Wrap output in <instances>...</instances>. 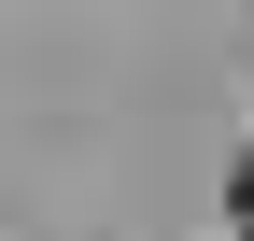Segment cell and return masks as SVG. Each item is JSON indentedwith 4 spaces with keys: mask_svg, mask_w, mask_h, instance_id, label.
<instances>
[{
    "mask_svg": "<svg viewBox=\"0 0 254 241\" xmlns=\"http://www.w3.org/2000/svg\"><path fill=\"white\" fill-rule=\"evenodd\" d=\"M226 213H240V241H254V156H240V185H226Z\"/></svg>",
    "mask_w": 254,
    "mask_h": 241,
    "instance_id": "obj_1",
    "label": "cell"
}]
</instances>
